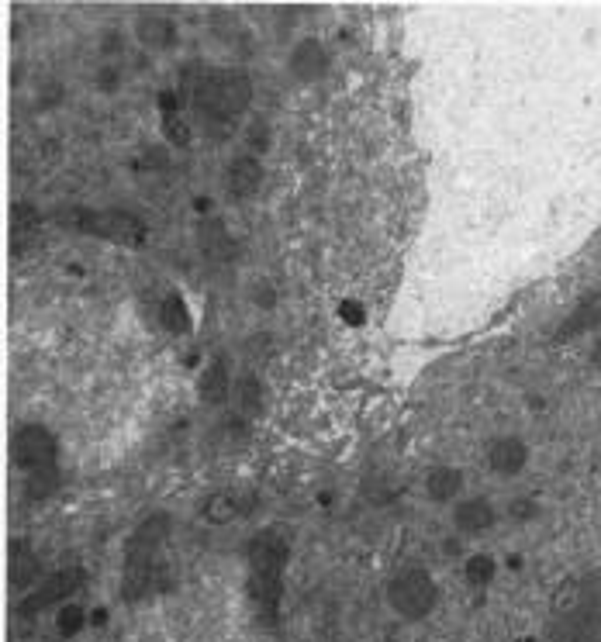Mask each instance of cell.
<instances>
[{"label":"cell","instance_id":"22","mask_svg":"<svg viewBox=\"0 0 601 642\" xmlns=\"http://www.w3.org/2000/svg\"><path fill=\"white\" fill-rule=\"evenodd\" d=\"M463 573H467V580L474 587H488V580L494 577V560H491V556H484V553H477V556H470V560H467V570H463Z\"/></svg>","mask_w":601,"mask_h":642},{"label":"cell","instance_id":"21","mask_svg":"<svg viewBox=\"0 0 601 642\" xmlns=\"http://www.w3.org/2000/svg\"><path fill=\"white\" fill-rule=\"evenodd\" d=\"M201 242H204V252H208V259H232V239L225 235L222 225H208L201 232Z\"/></svg>","mask_w":601,"mask_h":642},{"label":"cell","instance_id":"9","mask_svg":"<svg viewBox=\"0 0 601 642\" xmlns=\"http://www.w3.org/2000/svg\"><path fill=\"white\" fill-rule=\"evenodd\" d=\"M263 183V166L256 156H235L228 163V194L232 197H253Z\"/></svg>","mask_w":601,"mask_h":642},{"label":"cell","instance_id":"24","mask_svg":"<svg viewBox=\"0 0 601 642\" xmlns=\"http://www.w3.org/2000/svg\"><path fill=\"white\" fill-rule=\"evenodd\" d=\"M163 132L173 145H187L190 142V128L184 125L180 114H163Z\"/></svg>","mask_w":601,"mask_h":642},{"label":"cell","instance_id":"19","mask_svg":"<svg viewBox=\"0 0 601 642\" xmlns=\"http://www.w3.org/2000/svg\"><path fill=\"white\" fill-rule=\"evenodd\" d=\"M235 391H239L235 397H239V408L246 411V415H256V411L263 408V384L256 373H242Z\"/></svg>","mask_w":601,"mask_h":642},{"label":"cell","instance_id":"8","mask_svg":"<svg viewBox=\"0 0 601 642\" xmlns=\"http://www.w3.org/2000/svg\"><path fill=\"white\" fill-rule=\"evenodd\" d=\"M526 460H529L526 442L515 439V435H501V439H494L488 446V466L494 473H501V477H515L526 466Z\"/></svg>","mask_w":601,"mask_h":642},{"label":"cell","instance_id":"10","mask_svg":"<svg viewBox=\"0 0 601 642\" xmlns=\"http://www.w3.org/2000/svg\"><path fill=\"white\" fill-rule=\"evenodd\" d=\"M42 225H45V218L32 201L14 204V256H25V252L32 249V242L38 239Z\"/></svg>","mask_w":601,"mask_h":642},{"label":"cell","instance_id":"12","mask_svg":"<svg viewBox=\"0 0 601 642\" xmlns=\"http://www.w3.org/2000/svg\"><path fill=\"white\" fill-rule=\"evenodd\" d=\"M325 70V49L318 38H301L291 49V73L298 80H318Z\"/></svg>","mask_w":601,"mask_h":642},{"label":"cell","instance_id":"18","mask_svg":"<svg viewBox=\"0 0 601 642\" xmlns=\"http://www.w3.org/2000/svg\"><path fill=\"white\" fill-rule=\"evenodd\" d=\"M38 573V560L28 553L25 546H14V563H11V584L14 591H28Z\"/></svg>","mask_w":601,"mask_h":642},{"label":"cell","instance_id":"11","mask_svg":"<svg viewBox=\"0 0 601 642\" xmlns=\"http://www.w3.org/2000/svg\"><path fill=\"white\" fill-rule=\"evenodd\" d=\"M453 522H456V529L467 532V535H484L494 525L491 501H484V498L460 501V504H456V511H453Z\"/></svg>","mask_w":601,"mask_h":642},{"label":"cell","instance_id":"4","mask_svg":"<svg viewBox=\"0 0 601 642\" xmlns=\"http://www.w3.org/2000/svg\"><path fill=\"white\" fill-rule=\"evenodd\" d=\"M287 556H291V546L280 532H260L249 542V594H253L260 615L270 622H277Z\"/></svg>","mask_w":601,"mask_h":642},{"label":"cell","instance_id":"23","mask_svg":"<svg viewBox=\"0 0 601 642\" xmlns=\"http://www.w3.org/2000/svg\"><path fill=\"white\" fill-rule=\"evenodd\" d=\"M83 615H87V611H83V608H76V605L63 608V611H59V632H63L66 639L76 636V632L83 629V622H87V618H83Z\"/></svg>","mask_w":601,"mask_h":642},{"label":"cell","instance_id":"26","mask_svg":"<svg viewBox=\"0 0 601 642\" xmlns=\"http://www.w3.org/2000/svg\"><path fill=\"white\" fill-rule=\"evenodd\" d=\"M595 363L601 366V342H598V349H595Z\"/></svg>","mask_w":601,"mask_h":642},{"label":"cell","instance_id":"1","mask_svg":"<svg viewBox=\"0 0 601 642\" xmlns=\"http://www.w3.org/2000/svg\"><path fill=\"white\" fill-rule=\"evenodd\" d=\"M187 97L194 111L204 118V125L228 128L246 107L253 104V80L242 70H204V66H190L184 73Z\"/></svg>","mask_w":601,"mask_h":642},{"label":"cell","instance_id":"14","mask_svg":"<svg viewBox=\"0 0 601 642\" xmlns=\"http://www.w3.org/2000/svg\"><path fill=\"white\" fill-rule=\"evenodd\" d=\"M135 35H139V42L149 45V49H166V45H173V38H177V28H173V21L163 18V14H139Z\"/></svg>","mask_w":601,"mask_h":642},{"label":"cell","instance_id":"6","mask_svg":"<svg viewBox=\"0 0 601 642\" xmlns=\"http://www.w3.org/2000/svg\"><path fill=\"white\" fill-rule=\"evenodd\" d=\"M439 601V587L432 580L429 570L422 567H405L391 577L387 584V605L394 608V615L408 618V622H422Z\"/></svg>","mask_w":601,"mask_h":642},{"label":"cell","instance_id":"15","mask_svg":"<svg viewBox=\"0 0 601 642\" xmlns=\"http://www.w3.org/2000/svg\"><path fill=\"white\" fill-rule=\"evenodd\" d=\"M228 387H232V373H228V363L222 356L201 373V384H197V394H201L204 404H222L228 397Z\"/></svg>","mask_w":601,"mask_h":642},{"label":"cell","instance_id":"5","mask_svg":"<svg viewBox=\"0 0 601 642\" xmlns=\"http://www.w3.org/2000/svg\"><path fill=\"white\" fill-rule=\"evenodd\" d=\"M52 221L66 232L94 235V239H108L118 246H139L149 235L146 221L139 214L121 208H59L52 211Z\"/></svg>","mask_w":601,"mask_h":642},{"label":"cell","instance_id":"7","mask_svg":"<svg viewBox=\"0 0 601 642\" xmlns=\"http://www.w3.org/2000/svg\"><path fill=\"white\" fill-rule=\"evenodd\" d=\"M87 584V573H83L80 567H66V570H56L52 577H45L42 584L35 587L32 594H28L25 601L18 605V611L25 618H32L38 615V611H45V608H52V605H59V601H66V598H73L80 587Z\"/></svg>","mask_w":601,"mask_h":642},{"label":"cell","instance_id":"25","mask_svg":"<svg viewBox=\"0 0 601 642\" xmlns=\"http://www.w3.org/2000/svg\"><path fill=\"white\" fill-rule=\"evenodd\" d=\"M266 142H270V128H266L263 121H253V128H249V145H253L256 152H263Z\"/></svg>","mask_w":601,"mask_h":642},{"label":"cell","instance_id":"16","mask_svg":"<svg viewBox=\"0 0 601 642\" xmlns=\"http://www.w3.org/2000/svg\"><path fill=\"white\" fill-rule=\"evenodd\" d=\"M239 515H242V498L235 491H218L204 504V522L211 525H232Z\"/></svg>","mask_w":601,"mask_h":642},{"label":"cell","instance_id":"13","mask_svg":"<svg viewBox=\"0 0 601 642\" xmlns=\"http://www.w3.org/2000/svg\"><path fill=\"white\" fill-rule=\"evenodd\" d=\"M425 491L436 504H450L460 498L463 491V473L456 466H436V470L425 477Z\"/></svg>","mask_w":601,"mask_h":642},{"label":"cell","instance_id":"20","mask_svg":"<svg viewBox=\"0 0 601 642\" xmlns=\"http://www.w3.org/2000/svg\"><path fill=\"white\" fill-rule=\"evenodd\" d=\"M598 321H601V294L591 297V301H584L581 308L574 311V318H567V325H564V332H560V335L581 332V328H591V325H598Z\"/></svg>","mask_w":601,"mask_h":642},{"label":"cell","instance_id":"2","mask_svg":"<svg viewBox=\"0 0 601 642\" xmlns=\"http://www.w3.org/2000/svg\"><path fill=\"white\" fill-rule=\"evenodd\" d=\"M550 636L553 642H601V570L560 587Z\"/></svg>","mask_w":601,"mask_h":642},{"label":"cell","instance_id":"17","mask_svg":"<svg viewBox=\"0 0 601 642\" xmlns=\"http://www.w3.org/2000/svg\"><path fill=\"white\" fill-rule=\"evenodd\" d=\"M159 321H163L166 332L173 335H184L190 328V318H187V301L180 294H170L163 304H159Z\"/></svg>","mask_w":601,"mask_h":642},{"label":"cell","instance_id":"3","mask_svg":"<svg viewBox=\"0 0 601 642\" xmlns=\"http://www.w3.org/2000/svg\"><path fill=\"white\" fill-rule=\"evenodd\" d=\"M59 442L45 425H21L14 432V466L25 473V498L45 501L59 484Z\"/></svg>","mask_w":601,"mask_h":642}]
</instances>
